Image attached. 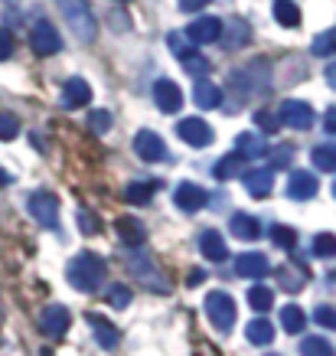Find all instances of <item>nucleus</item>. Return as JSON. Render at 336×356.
<instances>
[{"label": "nucleus", "mask_w": 336, "mask_h": 356, "mask_svg": "<svg viewBox=\"0 0 336 356\" xmlns=\"http://www.w3.org/2000/svg\"><path fill=\"white\" fill-rule=\"evenodd\" d=\"M115 229H118V238L128 248H137L144 238H147V229H144V222L137 216H121L118 222H115Z\"/></svg>", "instance_id": "f3484780"}, {"label": "nucleus", "mask_w": 336, "mask_h": 356, "mask_svg": "<svg viewBox=\"0 0 336 356\" xmlns=\"http://www.w3.org/2000/svg\"><path fill=\"white\" fill-rule=\"evenodd\" d=\"M88 327H92V334H95V343H101V350H115L121 340L118 327L111 324L108 317H101V314H88Z\"/></svg>", "instance_id": "4468645a"}, {"label": "nucleus", "mask_w": 336, "mask_h": 356, "mask_svg": "<svg viewBox=\"0 0 336 356\" xmlns=\"http://www.w3.org/2000/svg\"><path fill=\"white\" fill-rule=\"evenodd\" d=\"M174 203L183 209V213H199L206 206V190L196 184H180L174 193Z\"/></svg>", "instance_id": "2eb2a0df"}, {"label": "nucleus", "mask_w": 336, "mask_h": 356, "mask_svg": "<svg viewBox=\"0 0 336 356\" xmlns=\"http://www.w3.org/2000/svg\"><path fill=\"white\" fill-rule=\"evenodd\" d=\"M78 226H82V232H88V236H92V232H98V229H101V222H98V219H92L88 213H78Z\"/></svg>", "instance_id": "c03bdc74"}, {"label": "nucleus", "mask_w": 336, "mask_h": 356, "mask_svg": "<svg viewBox=\"0 0 336 356\" xmlns=\"http://www.w3.org/2000/svg\"><path fill=\"white\" fill-rule=\"evenodd\" d=\"M134 154H137L141 161H147V163H157V161L167 157V147H163L160 134H153L151 128H144V131L134 134Z\"/></svg>", "instance_id": "1a4fd4ad"}, {"label": "nucleus", "mask_w": 336, "mask_h": 356, "mask_svg": "<svg viewBox=\"0 0 336 356\" xmlns=\"http://www.w3.org/2000/svg\"><path fill=\"white\" fill-rule=\"evenodd\" d=\"M314 255L317 259H333L336 255V236L333 232H320L314 238Z\"/></svg>", "instance_id": "c9c22d12"}, {"label": "nucleus", "mask_w": 336, "mask_h": 356, "mask_svg": "<svg viewBox=\"0 0 336 356\" xmlns=\"http://www.w3.org/2000/svg\"><path fill=\"white\" fill-rule=\"evenodd\" d=\"M314 321L320 327H326V330H336V311H333V307H326V304H324V307H317Z\"/></svg>", "instance_id": "a19ab883"}, {"label": "nucleus", "mask_w": 336, "mask_h": 356, "mask_svg": "<svg viewBox=\"0 0 336 356\" xmlns=\"http://www.w3.org/2000/svg\"><path fill=\"white\" fill-rule=\"evenodd\" d=\"M278 281H281V288L287 294L301 291V288H304V281H307V268L304 265H297V271L291 275V265H284V268H278Z\"/></svg>", "instance_id": "bb28decb"}, {"label": "nucleus", "mask_w": 336, "mask_h": 356, "mask_svg": "<svg viewBox=\"0 0 336 356\" xmlns=\"http://www.w3.org/2000/svg\"><path fill=\"white\" fill-rule=\"evenodd\" d=\"M314 163H317V170H326V173H336V147H314Z\"/></svg>", "instance_id": "473e14b6"}, {"label": "nucleus", "mask_w": 336, "mask_h": 356, "mask_svg": "<svg viewBox=\"0 0 336 356\" xmlns=\"http://www.w3.org/2000/svg\"><path fill=\"white\" fill-rule=\"evenodd\" d=\"M307 324V314L297 307V304H287V307H281V327L287 330V334H301Z\"/></svg>", "instance_id": "cd10ccee"}, {"label": "nucleus", "mask_w": 336, "mask_h": 356, "mask_svg": "<svg viewBox=\"0 0 336 356\" xmlns=\"http://www.w3.org/2000/svg\"><path fill=\"white\" fill-rule=\"evenodd\" d=\"M271 271V261H268V255H261V252H245V255H239L235 259V275L239 278H264Z\"/></svg>", "instance_id": "ddd939ff"}, {"label": "nucleus", "mask_w": 336, "mask_h": 356, "mask_svg": "<svg viewBox=\"0 0 336 356\" xmlns=\"http://www.w3.org/2000/svg\"><path fill=\"white\" fill-rule=\"evenodd\" d=\"M245 337H249V343L255 346H264V343H271L274 340V327L271 321H264V317H255L249 327H245Z\"/></svg>", "instance_id": "393cba45"}, {"label": "nucleus", "mask_w": 336, "mask_h": 356, "mask_svg": "<svg viewBox=\"0 0 336 356\" xmlns=\"http://www.w3.org/2000/svg\"><path fill=\"white\" fill-rule=\"evenodd\" d=\"M206 317L219 334H228L235 327V301L226 291H212L206 298Z\"/></svg>", "instance_id": "20e7f679"}, {"label": "nucleus", "mask_w": 336, "mask_h": 356, "mask_svg": "<svg viewBox=\"0 0 336 356\" xmlns=\"http://www.w3.org/2000/svg\"><path fill=\"white\" fill-rule=\"evenodd\" d=\"M69 324H72V314H69V307H62V304H49V307L40 314V330H43V337H49V340H59V337L69 330Z\"/></svg>", "instance_id": "0eeeda50"}, {"label": "nucleus", "mask_w": 336, "mask_h": 356, "mask_svg": "<svg viewBox=\"0 0 336 356\" xmlns=\"http://www.w3.org/2000/svg\"><path fill=\"white\" fill-rule=\"evenodd\" d=\"M10 180H13V177L3 170V167H0V186H10Z\"/></svg>", "instance_id": "8fccbe9b"}, {"label": "nucleus", "mask_w": 336, "mask_h": 356, "mask_svg": "<svg viewBox=\"0 0 336 356\" xmlns=\"http://www.w3.org/2000/svg\"><path fill=\"white\" fill-rule=\"evenodd\" d=\"M203 281H206V271H193L190 275V284H203Z\"/></svg>", "instance_id": "09e8293b"}, {"label": "nucleus", "mask_w": 336, "mask_h": 356, "mask_svg": "<svg viewBox=\"0 0 336 356\" xmlns=\"http://www.w3.org/2000/svg\"><path fill=\"white\" fill-rule=\"evenodd\" d=\"M219 33H222V20L216 17H199L186 26V36H190V43L196 46H206V43H219Z\"/></svg>", "instance_id": "9b49d317"}, {"label": "nucleus", "mask_w": 336, "mask_h": 356, "mask_svg": "<svg viewBox=\"0 0 336 356\" xmlns=\"http://www.w3.org/2000/svg\"><path fill=\"white\" fill-rule=\"evenodd\" d=\"M153 190H157V184H131L124 190V200L131 206H147L153 200Z\"/></svg>", "instance_id": "7c9ffc66"}, {"label": "nucleus", "mask_w": 336, "mask_h": 356, "mask_svg": "<svg viewBox=\"0 0 336 356\" xmlns=\"http://www.w3.org/2000/svg\"><path fill=\"white\" fill-rule=\"evenodd\" d=\"M268 356H278V353H268Z\"/></svg>", "instance_id": "3c124183"}, {"label": "nucleus", "mask_w": 336, "mask_h": 356, "mask_svg": "<svg viewBox=\"0 0 336 356\" xmlns=\"http://www.w3.org/2000/svg\"><path fill=\"white\" fill-rule=\"evenodd\" d=\"M242 184H245L249 196L264 200V196L271 193V170H249L245 177H242Z\"/></svg>", "instance_id": "4be33fe9"}, {"label": "nucleus", "mask_w": 336, "mask_h": 356, "mask_svg": "<svg viewBox=\"0 0 336 356\" xmlns=\"http://www.w3.org/2000/svg\"><path fill=\"white\" fill-rule=\"evenodd\" d=\"M301 356H336V350L326 343L324 337H304V343H301Z\"/></svg>", "instance_id": "2f4dec72"}, {"label": "nucleus", "mask_w": 336, "mask_h": 356, "mask_svg": "<svg viewBox=\"0 0 336 356\" xmlns=\"http://www.w3.org/2000/svg\"><path fill=\"white\" fill-rule=\"evenodd\" d=\"M281 124H287V128H294V131H307V128H314V108L307 105V102H284L281 105Z\"/></svg>", "instance_id": "6e6552de"}, {"label": "nucleus", "mask_w": 336, "mask_h": 356, "mask_svg": "<svg viewBox=\"0 0 336 356\" xmlns=\"http://www.w3.org/2000/svg\"><path fill=\"white\" fill-rule=\"evenodd\" d=\"M105 298H108L111 307H118V311H124V307L131 304V288L118 281V284H111V288H108V294H105Z\"/></svg>", "instance_id": "e433bc0d"}, {"label": "nucleus", "mask_w": 336, "mask_h": 356, "mask_svg": "<svg viewBox=\"0 0 336 356\" xmlns=\"http://www.w3.org/2000/svg\"><path fill=\"white\" fill-rule=\"evenodd\" d=\"M128 271L141 281V284H147V291H153V294H167V288H170L167 278L157 271V265H153L147 255H141V252H131L128 255Z\"/></svg>", "instance_id": "7ed1b4c3"}, {"label": "nucleus", "mask_w": 336, "mask_h": 356, "mask_svg": "<svg viewBox=\"0 0 336 356\" xmlns=\"http://www.w3.org/2000/svg\"><path fill=\"white\" fill-rule=\"evenodd\" d=\"M65 278L69 284L82 294H92L101 288V281H105V261L98 259L95 252H78L76 259L69 261V268H65Z\"/></svg>", "instance_id": "f257e3e1"}, {"label": "nucleus", "mask_w": 336, "mask_h": 356, "mask_svg": "<svg viewBox=\"0 0 336 356\" xmlns=\"http://www.w3.org/2000/svg\"><path fill=\"white\" fill-rule=\"evenodd\" d=\"M333 193H336V186H333Z\"/></svg>", "instance_id": "603ef678"}, {"label": "nucleus", "mask_w": 336, "mask_h": 356, "mask_svg": "<svg viewBox=\"0 0 336 356\" xmlns=\"http://www.w3.org/2000/svg\"><path fill=\"white\" fill-rule=\"evenodd\" d=\"M30 213L43 229L59 226V200H56L53 193H46V190H40V193L30 196Z\"/></svg>", "instance_id": "423d86ee"}, {"label": "nucleus", "mask_w": 336, "mask_h": 356, "mask_svg": "<svg viewBox=\"0 0 336 356\" xmlns=\"http://www.w3.org/2000/svg\"><path fill=\"white\" fill-rule=\"evenodd\" d=\"M203 7H209V0H180V10L183 13H199Z\"/></svg>", "instance_id": "a18cd8bd"}, {"label": "nucleus", "mask_w": 336, "mask_h": 356, "mask_svg": "<svg viewBox=\"0 0 336 356\" xmlns=\"http://www.w3.org/2000/svg\"><path fill=\"white\" fill-rule=\"evenodd\" d=\"M245 157L242 154H228V157H222V161L212 167V173H216V180H232V177H239L242 170H245Z\"/></svg>", "instance_id": "a878e982"}, {"label": "nucleus", "mask_w": 336, "mask_h": 356, "mask_svg": "<svg viewBox=\"0 0 336 356\" xmlns=\"http://www.w3.org/2000/svg\"><path fill=\"white\" fill-rule=\"evenodd\" d=\"M324 128H326V134H336V105H330V108H326Z\"/></svg>", "instance_id": "49530a36"}, {"label": "nucleus", "mask_w": 336, "mask_h": 356, "mask_svg": "<svg viewBox=\"0 0 336 356\" xmlns=\"http://www.w3.org/2000/svg\"><path fill=\"white\" fill-rule=\"evenodd\" d=\"M291 147H281V151H274L271 154V167H278V170H284V167H287V163H291Z\"/></svg>", "instance_id": "37998d69"}, {"label": "nucleus", "mask_w": 336, "mask_h": 356, "mask_svg": "<svg viewBox=\"0 0 336 356\" xmlns=\"http://www.w3.org/2000/svg\"><path fill=\"white\" fill-rule=\"evenodd\" d=\"M199 252H203L209 261H226L228 259L226 238L219 236L216 229H203V232H199Z\"/></svg>", "instance_id": "6ab92c4d"}, {"label": "nucleus", "mask_w": 336, "mask_h": 356, "mask_svg": "<svg viewBox=\"0 0 336 356\" xmlns=\"http://www.w3.org/2000/svg\"><path fill=\"white\" fill-rule=\"evenodd\" d=\"M310 53L314 56H336V26L317 36L314 46H310Z\"/></svg>", "instance_id": "72a5a7b5"}, {"label": "nucleus", "mask_w": 336, "mask_h": 356, "mask_svg": "<svg viewBox=\"0 0 336 356\" xmlns=\"http://www.w3.org/2000/svg\"><path fill=\"white\" fill-rule=\"evenodd\" d=\"M193 102H196V108H219L222 105V92L212 82H206V79H196Z\"/></svg>", "instance_id": "412c9836"}, {"label": "nucleus", "mask_w": 336, "mask_h": 356, "mask_svg": "<svg viewBox=\"0 0 336 356\" xmlns=\"http://www.w3.org/2000/svg\"><path fill=\"white\" fill-rule=\"evenodd\" d=\"M249 304H251V307H255L258 314L271 311V304H274V291L268 288V284H251V291H249Z\"/></svg>", "instance_id": "c756f323"}, {"label": "nucleus", "mask_w": 336, "mask_h": 356, "mask_svg": "<svg viewBox=\"0 0 336 356\" xmlns=\"http://www.w3.org/2000/svg\"><path fill=\"white\" fill-rule=\"evenodd\" d=\"M153 102H157V108H160V111L174 115V111L183 108V92H180V86H176V82L160 79V82L153 86Z\"/></svg>", "instance_id": "f8f14e48"}, {"label": "nucleus", "mask_w": 336, "mask_h": 356, "mask_svg": "<svg viewBox=\"0 0 336 356\" xmlns=\"http://www.w3.org/2000/svg\"><path fill=\"white\" fill-rule=\"evenodd\" d=\"M326 82H330V86L336 88V63H330V65H326Z\"/></svg>", "instance_id": "de8ad7c7"}, {"label": "nucleus", "mask_w": 336, "mask_h": 356, "mask_svg": "<svg viewBox=\"0 0 336 356\" xmlns=\"http://www.w3.org/2000/svg\"><path fill=\"white\" fill-rule=\"evenodd\" d=\"M271 242L278 248H287V252H291V248L297 245V232H294L291 226H274L271 229Z\"/></svg>", "instance_id": "4c0bfd02"}, {"label": "nucleus", "mask_w": 336, "mask_h": 356, "mask_svg": "<svg viewBox=\"0 0 336 356\" xmlns=\"http://www.w3.org/2000/svg\"><path fill=\"white\" fill-rule=\"evenodd\" d=\"M176 134L190 144V147H209L212 144V128H209L203 118H183L180 124H176Z\"/></svg>", "instance_id": "9d476101"}, {"label": "nucleus", "mask_w": 336, "mask_h": 356, "mask_svg": "<svg viewBox=\"0 0 336 356\" xmlns=\"http://www.w3.org/2000/svg\"><path fill=\"white\" fill-rule=\"evenodd\" d=\"M228 226H232V236H235V238H242V242H251V238H258V236H261L258 219H255V216H249V213H235Z\"/></svg>", "instance_id": "5701e85b"}, {"label": "nucleus", "mask_w": 336, "mask_h": 356, "mask_svg": "<svg viewBox=\"0 0 336 356\" xmlns=\"http://www.w3.org/2000/svg\"><path fill=\"white\" fill-rule=\"evenodd\" d=\"M88 128L95 131V134H108L111 128V115L105 108H95L92 115H88Z\"/></svg>", "instance_id": "58836bf2"}, {"label": "nucleus", "mask_w": 336, "mask_h": 356, "mask_svg": "<svg viewBox=\"0 0 336 356\" xmlns=\"http://www.w3.org/2000/svg\"><path fill=\"white\" fill-rule=\"evenodd\" d=\"M317 177L314 173H307V170H294L291 173V180H287V196L291 200H314L317 196Z\"/></svg>", "instance_id": "dca6fc26"}, {"label": "nucleus", "mask_w": 336, "mask_h": 356, "mask_svg": "<svg viewBox=\"0 0 336 356\" xmlns=\"http://www.w3.org/2000/svg\"><path fill=\"white\" fill-rule=\"evenodd\" d=\"M222 30L226 33H219V40L226 43V49H242L251 40V26L245 20H228Z\"/></svg>", "instance_id": "aec40b11"}, {"label": "nucleus", "mask_w": 336, "mask_h": 356, "mask_svg": "<svg viewBox=\"0 0 336 356\" xmlns=\"http://www.w3.org/2000/svg\"><path fill=\"white\" fill-rule=\"evenodd\" d=\"M17 134H20V121L7 111H0V140H13Z\"/></svg>", "instance_id": "ea45409f"}, {"label": "nucleus", "mask_w": 336, "mask_h": 356, "mask_svg": "<svg viewBox=\"0 0 336 356\" xmlns=\"http://www.w3.org/2000/svg\"><path fill=\"white\" fill-rule=\"evenodd\" d=\"M92 102V88L85 79H69L62 86V105L65 108H85Z\"/></svg>", "instance_id": "a211bd4d"}, {"label": "nucleus", "mask_w": 336, "mask_h": 356, "mask_svg": "<svg viewBox=\"0 0 336 356\" xmlns=\"http://www.w3.org/2000/svg\"><path fill=\"white\" fill-rule=\"evenodd\" d=\"M13 56V33L10 30H0V63Z\"/></svg>", "instance_id": "79ce46f5"}, {"label": "nucleus", "mask_w": 336, "mask_h": 356, "mask_svg": "<svg viewBox=\"0 0 336 356\" xmlns=\"http://www.w3.org/2000/svg\"><path fill=\"white\" fill-rule=\"evenodd\" d=\"M235 154H242L245 161H255V157H264V154H268V144H264L258 134H239V138H235Z\"/></svg>", "instance_id": "b1692460"}, {"label": "nucleus", "mask_w": 336, "mask_h": 356, "mask_svg": "<svg viewBox=\"0 0 336 356\" xmlns=\"http://www.w3.org/2000/svg\"><path fill=\"white\" fill-rule=\"evenodd\" d=\"M255 124L261 128V134H278V128H281V118H278V111L258 108V111H255Z\"/></svg>", "instance_id": "f704fd0d"}, {"label": "nucleus", "mask_w": 336, "mask_h": 356, "mask_svg": "<svg viewBox=\"0 0 336 356\" xmlns=\"http://www.w3.org/2000/svg\"><path fill=\"white\" fill-rule=\"evenodd\" d=\"M56 3H59V10H62L65 23H69V30H72V36H76L78 43H95L98 23L85 0H56Z\"/></svg>", "instance_id": "f03ea898"}, {"label": "nucleus", "mask_w": 336, "mask_h": 356, "mask_svg": "<svg viewBox=\"0 0 336 356\" xmlns=\"http://www.w3.org/2000/svg\"><path fill=\"white\" fill-rule=\"evenodd\" d=\"M30 49L36 56H56L59 49H62V40H59V30H56L53 23H33L30 30Z\"/></svg>", "instance_id": "39448f33"}, {"label": "nucleus", "mask_w": 336, "mask_h": 356, "mask_svg": "<svg viewBox=\"0 0 336 356\" xmlns=\"http://www.w3.org/2000/svg\"><path fill=\"white\" fill-rule=\"evenodd\" d=\"M274 20L281 26H297L301 23V10L294 0H274Z\"/></svg>", "instance_id": "c85d7f7f"}]
</instances>
